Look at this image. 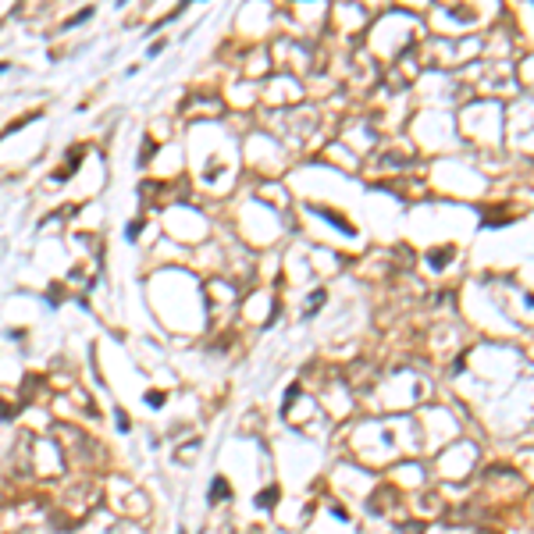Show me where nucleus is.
Returning a JSON list of instances; mask_svg holds the SVG:
<instances>
[{
	"mask_svg": "<svg viewBox=\"0 0 534 534\" xmlns=\"http://www.w3.org/2000/svg\"><path fill=\"white\" fill-rule=\"evenodd\" d=\"M225 495H232L228 481H225V477H214V481H210V502H221Z\"/></svg>",
	"mask_w": 534,
	"mask_h": 534,
	"instance_id": "f257e3e1",
	"label": "nucleus"
},
{
	"mask_svg": "<svg viewBox=\"0 0 534 534\" xmlns=\"http://www.w3.org/2000/svg\"><path fill=\"white\" fill-rule=\"evenodd\" d=\"M274 499H278V488H267L264 495H257V506H264V509H267V506H274Z\"/></svg>",
	"mask_w": 534,
	"mask_h": 534,
	"instance_id": "f03ea898",
	"label": "nucleus"
},
{
	"mask_svg": "<svg viewBox=\"0 0 534 534\" xmlns=\"http://www.w3.org/2000/svg\"><path fill=\"white\" fill-rule=\"evenodd\" d=\"M161 399H164L161 392H150V395H146V403H150V406H161Z\"/></svg>",
	"mask_w": 534,
	"mask_h": 534,
	"instance_id": "7ed1b4c3",
	"label": "nucleus"
}]
</instances>
